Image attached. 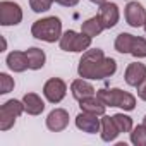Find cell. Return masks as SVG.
<instances>
[{"instance_id":"d6986e66","label":"cell","mask_w":146,"mask_h":146,"mask_svg":"<svg viewBox=\"0 0 146 146\" xmlns=\"http://www.w3.org/2000/svg\"><path fill=\"white\" fill-rule=\"evenodd\" d=\"M26 57H28V65H29V69H33V70H38V69H41L43 65H45V52L43 50H40V48H29V50H26Z\"/></svg>"},{"instance_id":"4316f807","label":"cell","mask_w":146,"mask_h":146,"mask_svg":"<svg viewBox=\"0 0 146 146\" xmlns=\"http://www.w3.org/2000/svg\"><path fill=\"white\" fill-rule=\"evenodd\" d=\"M90 2H93V4H98V5H102L103 2H107V0H90Z\"/></svg>"},{"instance_id":"277c9868","label":"cell","mask_w":146,"mask_h":146,"mask_svg":"<svg viewBox=\"0 0 146 146\" xmlns=\"http://www.w3.org/2000/svg\"><path fill=\"white\" fill-rule=\"evenodd\" d=\"M115 50L120 53H131L137 58L146 57V40L132 36L129 33H120L115 40Z\"/></svg>"},{"instance_id":"2e32d148","label":"cell","mask_w":146,"mask_h":146,"mask_svg":"<svg viewBox=\"0 0 146 146\" xmlns=\"http://www.w3.org/2000/svg\"><path fill=\"white\" fill-rule=\"evenodd\" d=\"M70 91H72V96H74L76 100H83V98H88V96H93L95 95V88L88 81H84V79L72 81Z\"/></svg>"},{"instance_id":"8fae6325","label":"cell","mask_w":146,"mask_h":146,"mask_svg":"<svg viewBox=\"0 0 146 146\" xmlns=\"http://www.w3.org/2000/svg\"><path fill=\"white\" fill-rule=\"evenodd\" d=\"M69 125V113L62 108H55L46 117V127L53 132H60Z\"/></svg>"},{"instance_id":"f546056e","label":"cell","mask_w":146,"mask_h":146,"mask_svg":"<svg viewBox=\"0 0 146 146\" xmlns=\"http://www.w3.org/2000/svg\"><path fill=\"white\" fill-rule=\"evenodd\" d=\"M144 29H146V24H144Z\"/></svg>"},{"instance_id":"484cf974","label":"cell","mask_w":146,"mask_h":146,"mask_svg":"<svg viewBox=\"0 0 146 146\" xmlns=\"http://www.w3.org/2000/svg\"><path fill=\"white\" fill-rule=\"evenodd\" d=\"M78 2L79 0H58V4L64 7H74V5H78Z\"/></svg>"},{"instance_id":"7a4b0ae2","label":"cell","mask_w":146,"mask_h":146,"mask_svg":"<svg viewBox=\"0 0 146 146\" xmlns=\"http://www.w3.org/2000/svg\"><path fill=\"white\" fill-rule=\"evenodd\" d=\"M31 35L35 38H38V40L46 41V43H53V41L60 40V36H62V23L55 16L40 19V21H36L33 24Z\"/></svg>"},{"instance_id":"9a60e30c","label":"cell","mask_w":146,"mask_h":146,"mask_svg":"<svg viewBox=\"0 0 146 146\" xmlns=\"http://www.w3.org/2000/svg\"><path fill=\"white\" fill-rule=\"evenodd\" d=\"M23 103H24V108L29 115H40L45 110V103L36 93H26L23 98Z\"/></svg>"},{"instance_id":"5bb4252c","label":"cell","mask_w":146,"mask_h":146,"mask_svg":"<svg viewBox=\"0 0 146 146\" xmlns=\"http://www.w3.org/2000/svg\"><path fill=\"white\" fill-rule=\"evenodd\" d=\"M79 107H81V112H88V113H93V115H103L107 105L98 96L93 95V96L79 100Z\"/></svg>"},{"instance_id":"ffe728a7","label":"cell","mask_w":146,"mask_h":146,"mask_svg":"<svg viewBox=\"0 0 146 146\" xmlns=\"http://www.w3.org/2000/svg\"><path fill=\"white\" fill-rule=\"evenodd\" d=\"M103 29H105V26H103V23H102L100 16H95V17H91V19L84 21V23H83V26H81V31H83L84 35L91 36V38H93V36H98Z\"/></svg>"},{"instance_id":"d4e9b609","label":"cell","mask_w":146,"mask_h":146,"mask_svg":"<svg viewBox=\"0 0 146 146\" xmlns=\"http://www.w3.org/2000/svg\"><path fill=\"white\" fill-rule=\"evenodd\" d=\"M136 88H137V96H139L141 100H144V102H146V78H144V79L136 86Z\"/></svg>"},{"instance_id":"7402d4cb","label":"cell","mask_w":146,"mask_h":146,"mask_svg":"<svg viewBox=\"0 0 146 146\" xmlns=\"http://www.w3.org/2000/svg\"><path fill=\"white\" fill-rule=\"evenodd\" d=\"M113 122L117 124L120 132H131L132 131V120H131V117H127L124 113H115L113 115Z\"/></svg>"},{"instance_id":"7c38bea8","label":"cell","mask_w":146,"mask_h":146,"mask_svg":"<svg viewBox=\"0 0 146 146\" xmlns=\"http://www.w3.org/2000/svg\"><path fill=\"white\" fill-rule=\"evenodd\" d=\"M98 16L102 19L105 29H110L119 23V7L112 2H103L100 5V14Z\"/></svg>"},{"instance_id":"8992f818","label":"cell","mask_w":146,"mask_h":146,"mask_svg":"<svg viewBox=\"0 0 146 146\" xmlns=\"http://www.w3.org/2000/svg\"><path fill=\"white\" fill-rule=\"evenodd\" d=\"M24 110H26V108H24V103H21V102H17V100H9V102H5L2 107H0V129H2V131H9V129L14 125L16 119H17Z\"/></svg>"},{"instance_id":"44dd1931","label":"cell","mask_w":146,"mask_h":146,"mask_svg":"<svg viewBox=\"0 0 146 146\" xmlns=\"http://www.w3.org/2000/svg\"><path fill=\"white\" fill-rule=\"evenodd\" d=\"M131 141L136 146H146V125H137L131 132Z\"/></svg>"},{"instance_id":"52a82bcc","label":"cell","mask_w":146,"mask_h":146,"mask_svg":"<svg viewBox=\"0 0 146 146\" xmlns=\"http://www.w3.org/2000/svg\"><path fill=\"white\" fill-rule=\"evenodd\" d=\"M23 21V11L19 4L4 0L0 2V24L2 26H16Z\"/></svg>"},{"instance_id":"f1b7e54d","label":"cell","mask_w":146,"mask_h":146,"mask_svg":"<svg viewBox=\"0 0 146 146\" xmlns=\"http://www.w3.org/2000/svg\"><path fill=\"white\" fill-rule=\"evenodd\" d=\"M52 2H58V0H52Z\"/></svg>"},{"instance_id":"ac0fdd59","label":"cell","mask_w":146,"mask_h":146,"mask_svg":"<svg viewBox=\"0 0 146 146\" xmlns=\"http://www.w3.org/2000/svg\"><path fill=\"white\" fill-rule=\"evenodd\" d=\"M119 134H120V131H119L117 124L113 122V117L103 115V119H102V139L103 141H113Z\"/></svg>"},{"instance_id":"6da1fadb","label":"cell","mask_w":146,"mask_h":146,"mask_svg":"<svg viewBox=\"0 0 146 146\" xmlns=\"http://www.w3.org/2000/svg\"><path fill=\"white\" fill-rule=\"evenodd\" d=\"M117 70V62L103 55L100 48L86 50L79 60L78 72L81 78L86 79H105L110 78Z\"/></svg>"},{"instance_id":"603a6c76","label":"cell","mask_w":146,"mask_h":146,"mask_svg":"<svg viewBox=\"0 0 146 146\" xmlns=\"http://www.w3.org/2000/svg\"><path fill=\"white\" fill-rule=\"evenodd\" d=\"M12 90H14V79L9 74L2 72V74H0V93L5 95V93H9Z\"/></svg>"},{"instance_id":"e0dca14e","label":"cell","mask_w":146,"mask_h":146,"mask_svg":"<svg viewBox=\"0 0 146 146\" xmlns=\"http://www.w3.org/2000/svg\"><path fill=\"white\" fill-rule=\"evenodd\" d=\"M7 65H9V69L14 70V72H23V70L29 69L26 52H11V53L7 55Z\"/></svg>"},{"instance_id":"9c48e42d","label":"cell","mask_w":146,"mask_h":146,"mask_svg":"<svg viewBox=\"0 0 146 146\" xmlns=\"http://www.w3.org/2000/svg\"><path fill=\"white\" fill-rule=\"evenodd\" d=\"M125 21L132 28H141L146 24V11L139 2H129L125 5Z\"/></svg>"},{"instance_id":"4fadbf2b","label":"cell","mask_w":146,"mask_h":146,"mask_svg":"<svg viewBox=\"0 0 146 146\" xmlns=\"http://www.w3.org/2000/svg\"><path fill=\"white\" fill-rule=\"evenodd\" d=\"M144 78H146V65L144 64H139V62L129 64V67L125 69V83L129 86H137Z\"/></svg>"},{"instance_id":"3957f363","label":"cell","mask_w":146,"mask_h":146,"mask_svg":"<svg viewBox=\"0 0 146 146\" xmlns=\"http://www.w3.org/2000/svg\"><path fill=\"white\" fill-rule=\"evenodd\" d=\"M96 96L107 105V107H120L124 110H134L136 107V98L131 93H125L119 88L112 90H98Z\"/></svg>"},{"instance_id":"30bf717a","label":"cell","mask_w":146,"mask_h":146,"mask_svg":"<svg viewBox=\"0 0 146 146\" xmlns=\"http://www.w3.org/2000/svg\"><path fill=\"white\" fill-rule=\"evenodd\" d=\"M98 115H93V113H88V112H81L78 117H76V125L78 129L88 132V134H96L100 129H102V120L96 119Z\"/></svg>"},{"instance_id":"ba28073f","label":"cell","mask_w":146,"mask_h":146,"mask_svg":"<svg viewBox=\"0 0 146 146\" xmlns=\"http://www.w3.org/2000/svg\"><path fill=\"white\" fill-rule=\"evenodd\" d=\"M65 91H67V86H65V83H64L62 79H58V78L48 79V81L45 83V86H43V95H45V98H46L50 103H58V102H62L64 96H65Z\"/></svg>"},{"instance_id":"5b68a950","label":"cell","mask_w":146,"mask_h":146,"mask_svg":"<svg viewBox=\"0 0 146 146\" xmlns=\"http://www.w3.org/2000/svg\"><path fill=\"white\" fill-rule=\"evenodd\" d=\"M91 45V36L84 33H76V31H65L60 36V48L65 52H83L88 50Z\"/></svg>"},{"instance_id":"83f0119b","label":"cell","mask_w":146,"mask_h":146,"mask_svg":"<svg viewBox=\"0 0 146 146\" xmlns=\"http://www.w3.org/2000/svg\"><path fill=\"white\" fill-rule=\"evenodd\" d=\"M143 124H144V125H146V117H144V122H143Z\"/></svg>"},{"instance_id":"cb8c5ba5","label":"cell","mask_w":146,"mask_h":146,"mask_svg":"<svg viewBox=\"0 0 146 146\" xmlns=\"http://www.w3.org/2000/svg\"><path fill=\"white\" fill-rule=\"evenodd\" d=\"M52 0H29V5L35 12H45L52 7Z\"/></svg>"}]
</instances>
